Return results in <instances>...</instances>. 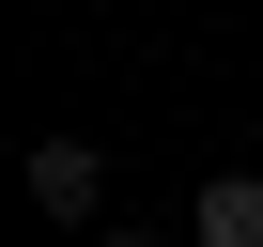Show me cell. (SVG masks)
<instances>
[{
    "mask_svg": "<svg viewBox=\"0 0 263 247\" xmlns=\"http://www.w3.org/2000/svg\"><path fill=\"white\" fill-rule=\"evenodd\" d=\"M186 232H201V247H263V170H201Z\"/></svg>",
    "mask_w": 263,
    "mask_h": 247,
    "instance_id": "7a4b0ae2",
    "label": "cell"
},
{
    "mask_svg": "<svg viewBox=\"0 0 263 247\" xmlns=\"http://www.w3.org/2000/svg\"><path fill=\"white\" fill-rule=\"evenodd\" d=\"M93 247H155V232H93Z\"/></svg>",
    "mask_w": 263,
    "mask_h": 247,
    "instance_id": "3957f363",
    "label": "cell"
},
{
    "mask_svg": "<svg viewBox=\"0 0 263 247\" xmlns=\"http://www.w3.org/2000/svg\"><path fill=\"white\" fill-rule=\"evenodd\" d=\"M16 186H31V201H47L62 232H78V216L108 201V155H93V139H31V155H16Z\"/></svg>",
    "mask_w": 263,
    "mask_h": 247,
    "instance_id": "6da1fadb",
    "label": "cell"
}]
</instances>
